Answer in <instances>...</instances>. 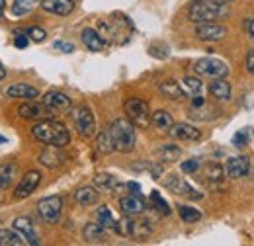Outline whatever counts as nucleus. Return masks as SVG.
I'll list each match as a JSON object with an SVG mask.
<instances>
[{
  "mask_svg": "<svg viewBox=\"0 0 254 246\" xmlns=\"http://www.w3.org/2000/svg\"><path fill=\"white\" fill-rule=\"evenodd\" d=\"M0 143H6V139H4V137H2V135H0Z\"/></svg>",
  "mask_w": 254,
  "mask_h": 246,
  "instance_id": "3c124183",
  "label": "nucleus"
},
{
  "mask_svg": "<svg viewBox=\"0 0 254 246\" xmlns=\"http://www.w3.org/2000/svg\"><path fill=\"white\" fill-rule=\"evenodd\" d=\"M209 92L213 94V98L227 102L231 100V84L225 78H213V82L209 84Z\"/></svg>",
  "mask_w": 254,
  "mask_h": 246,
  "instance_id": "bb28decb",
  "label": "nucleus"
},
{
  "mask_svg": "<svg viewBox=\"0 0 254 246\" xmlns=\"http://www.w3.org/2000/svg\"><path fill=\"white\" fill-rule=\"evenodd\" d=\"M98 197H100V193L96 191L94 187H90V185L78 187V189L74 191V199H76V203H80V205H84V207L94 205L96 201H98Z\"/></svg>",
  "mask_w": 254,
  "mask_h": 246,
  "instance_id": "a878e982",
  "label": "nucleus"
},
{
  "mask_svg": "<svg viewBox=\"0 0 254 246\" xmlns=\"http://www.w3.org/2000/svg\"><path fill=\"white\" fill-rule=\"evenodd\" d=\"M195 37L199 41H221L227 37V28L215 22H201L195 28Z\"/></svg>",
  "mask_w": 254,
  "mask_h": 246,
  "instance_id": "1a4fd4ad",
  "label": "nucleus"
},
{
  "mask_svg": "<svg viewBox=\"0 0 254 246\" xmlns=\"http://www.w3.org/2000/svg\"><path fill=\"white\" fill-rule=\"evenodd\" d=\"M229 16L227 0H193L188 10L190 22L201 24V22H215Z\"/></svg>",
  "mask_w": 254,
  "mask_h": 246,
  "instance_id": "f257e3e1",
  "label": "nucleus"
},
{
  "mask_svg": "<svg viewBox=\"0 0 254 246\" xmlns=\"http://www.w3.org/2000/svg\"><path fill=\"white\" fill-rule=\"evenodd\" d=\"M28 239L16 229H0V246H26Z\"/></svg>",
  "mask_w": 254,
  "mask_h": 246,
  "instance_id": "412c9836",
  "label": "nucleus"
},
{
  "mask_svg": "<svg viewBox=\"0 0 254 246\" xmlns=\"http://www.w3.org/2000/svg\"><path fill=\"white\" fill-rule=\"evenodd\" d=\"M82 237L86 243L98 245V243H104L108 239V233H106V227L102 223H88L82 231Z\"/></svg>",
  "mask_w": 254,
  "mask_h": 246,
  "instance_id": "6ab92c4d",
  "label": "nucleus"
},
{
  "mask_svg": "<svg viewBox=\"0 0 254 246\" xmlns=\"http://www.w3.org/2000/svg\"><path fill=\"white\" fill-rule=\"evenodd\" d=\"M32 135L45 143V145H57L64 147L70 141V133L61 122H53V120H41L32 127Z\"/></svg>",
  "mask_w": 254,
  "mask_h": 246,
  "instance_id": "f03ea898",
  "label": "nucleus"
},
{
  "mask_svg": "<svg viewBox=\"0 0 254 246\" xmlns=\"http://www.w3.org/2000/svg\"><path fill=\"white\" fill-rule=\"evenodd\" d=\"M110 135H112V141H114V149L118 153H131L135 149L137 135H135V127L131 122L116 120L110 127Z\"/></svg>",
  "mask_w": 254,
  "mask_h": 246,
  "instance_id": "7ed1b4c3",
  "label": "nucleus"
},
{
  "mask_svg": "<svg viewBox=\"0 0 254 246\" xmlns=\"http://www.w3.org/2000/svg\"><path fill=\"white\" fill-rule=\"evenodd\" d=\"M182 172H186V174H191V172H197L199 170V160H195V158H190V160H186V162H182Z\"/></svg>",
  "mask_w": 254,
  "mask_h": 246,
  "instance_id": "a19ab883",
  "label": "nucleus"
},
{
  "mask_svg": "<svg viewBox=\"0 0 254 246\" xmlns=\"http://www.w3.org/2000/svg\"><path fill=\"white\" fill-rule=\"evenodd\" d=\"M151 172H153V176H155V178H160V174H162V166H160V164L151 166Z\"/></svg>",
  "mask_w": 254,
  "mask_h": 246,
  "instance_id": "49530a36",
  "label": "nucleus"
},
{
  "mask_svg": "<svg viewBox=\"0 0 254 246\" xmlns=\"http://www.w3.org/2000/svg\"><path fill=\"white\" fill-rule=\"evenodd\" d=\"M168 133L172 139H178V141H197L201 137V133L190 123H174L168 129Z\"/></svg>",
  "mask_w": 254,
  "mask_h": 246,
  "instance_id": "4468645a",
  "label": "nucleus"
},
{
  "mask_svg": "<svg viewBox=\"0 0 254 246\" xmlns=\"http://www.w3.org/2000/svg\"><path fill=\"white\" fill-rule=\"evenodd\" d=\"M18 178V166L14 162L0 164V189H8Z\"/></svg>",
  "mask_w": 254,
  "mask_h": 246,
  "instance_id": "5701e85b",
  "label": "nucleus"
},
{
  "mask_svg": "<svg viewBox=\"0 0 254 246\" xmlns=\"http://www.w3.org/2000/svg\"><path fill=\"white\" fill-rule=\"evenodd\" d=\"M94 184L100 187V189H106V191H114V189H118V185H120V182H118V178H114L112 174H98L94 178Z\"/></svg>",
  "mask_w": 254,
  "mask_h": 246,
  "instance_id": "473e14b6",
  "label": "nucleus"
},
{
  "mask_svg": "<svg viewBox=\"0 0 254 246\" xmlns=\"http://www.w3.org/2000/svg\"><path fill=\"white\" fill-rule=\"evenodd\" d=\"M37 6H41V0H14L12 2V14L14 16H28Z\"/></svg>",
  "mask_w": 254,
  "mask_h": 246,
  "instance_id": "cd10ccee",
  "label": "nucleus"
},
{
  "mask_svg": "<svg viewBox=\"0 0 254 246\" xmlns=\"http://www.w3.org/2000/svg\"><path fill=\"white\" fill-rule=\"evenodd\" d=\"M114 231H116L118 235H122V237H131V235H133V217L126 215L124 219H120Z\"/></svg>",
  "mask_w": 254,
  "mask_h": 246,
  "instance_id": "c9c22d12",
  "label": "nucleus"
},
{
  "mask_svg": "<svg viewBox=\"0 0 254 246\" xmlns=\"http://www.w3.org/2000/svg\"><path fill=\"white\" fill-rule=\"evenodd\" d=\"M64 160H66V154L63 147H57V145H47L39 154V162L47 168H59L61 164H64Z\"/></svg>",
  "mask_w": 254,
  "mask_h": 246,
  "instance_id": "f8f14e48",
  "label": "nucleus"
},
{
  "mask_svg": "<svg viewBox=\"0 0 254 246\" xmlns=\"http://www.w3.org/2000/svg\"><path fill=\"white\" fill-rule=\"evenodd\" d=\"M53 47H55L57 51H63V53H72V51H74V45H72L70 41H55Z\"/></svg>",
  "mask_w": 254,
  "mask_h": 246,
  "instance_id": "79ce46f5",
  "label": "nucleus"
},
{
  "mask_svg": "<svg viewBox=\"0 0 254 246\" xmlns=\"http://www.w3.org/2000/svg\"><path fill=\"white\" fill-rule=\"evenodd\" d=\"M180 86H182L184 94L190 96L191 100H193V98H203V82H201L199 78H195V76H186V78H182Z\"/></svg>",
  "mask_w": 254,
  "mask_h": 246,
  "instance_id": "393cba45",
  "label": "nucleus"
},
{
  "mask_svg": "<svg viewBox=\"0 0 254 246\" xmlns=\"http://www.w3.org/2000/svg\"><path fill=\"white\" fill-rule=\"evenodd\" d=\"M247 70L254 76V49L247 53Z\"/></svg>",
  "mask_w": 254,
  "mask_h": 246,
  "instance_id": "c03bdc74",
  "label": "nucleus"
},
{
  "mask_svg": "<svg viewBox=\"0 0 254 246\" xmlns=\"http://www.w3.org/2000/svg\"><path fill=\"white\" fill-rule=\"evenodd\" d=\"M96 217H98V223H102L106 229H116V225H118V221L114 219L112 211H110L106 205L98 207V211H96Z\"/></svg>",
  "mask_w": 254,
  "mask_h": 246,
  "instance_id": "72a5a7b5",
  "label": "nucleus"
},
{
  "mask_svg": "<svg viewBox=\"0 0 254 246\" xmlns=\"http://www.w3.org/2000/svg\"><path fill=\"white\" fill-rule=\"evenodd\" d=\"M203 174H205V178H207V180H221L223 178V166L221 164H217V162H209V164H205Z\"/></svg>",
  "mask_w": 254,
  "mask_h": 246,
  "instance_id": "4c0bfd02",
  "label": "nucleus"
},
{
  "mask_svg": "<svg viewBox=\"0 0 254 246\" xmlns=\"http://www.w3.org/2000/svg\"><path fill=\"white\" fill-rule=\"evenodd\" d=\"M18 116L24 118V120H37V122H41V120H53L55 112H51L43 102L41 104H37V102H26V104H22L18 108Z\"/></svg>",
  "mask_w": 254,
  "mask_h": 246,
  "instance_id": "6e6552de",
  "label": "nucleus"
},
{
  "mask_svg": "<svg viewBox=\"0 0 254 246\" xmlns=\"http://www.w3.org/2000/svg\"><path fill=\"white\" fill-rule=\"evenodd\" d=\"M6 76V70H4V66H2V62H0V80Z\"/></svg>",
  "mask_w": 254,
  "mask_h": 246,
  "instance_id": "8fccbe9b",
  "label": "nucleus"
},
{
  "mask_svg": "<svg viewBox=\"0 0 254 246\" xmlns=\"http://www.w3.org/2000/svg\"><path fill=\"white\" fill-rule=\"evenodd\" d=\"M51 112H66V110H70V106H72V102H70V98L63 92H57V90H53V92H47L43 96V100H41Z\"/></svg>",
  "mask_w": 254,
  "mask_h": 246,
  "instance_id": "ddd939ff",
  "label": "nucleus"
},
{
  "mask_svg": "<svg viewBox=\"0 0 254 246\" xmlns=\"http://www.w3.org/2000/svg\"><path fill=\"white\" fill-rule=\"evenodd\" d=\"M178 215L184 223H197L201 219V213L197 209H193L190 205H180L178 207Z\"/></svg>",
  "mask_w": 254,
  "mask_h": 246,
  "instance_id": "f704fd0d",
  "label": "nucleus"
},
{
  "mask_svg": "<svg viewBox=\"0 0 254 246\" xmlns=\"http://www.w3.org/2000/svg\"><path fill=\"white\" fill-rule=\"evenodd\" d=\"M151 122H153V125H155L157 129H160V131H168V129L174 125L172 116H170L168 112H164V110L155 112V114H153V118H151Z\"/></svg>",
  "mask_w": 254,
  "mask_h": 246,
  "instance_id": "2f4dec72",
  "label": "nucleus"
},
{
  "mask_svg": "<svg viewBox=\"0 0 254 246\" xmlns=\"http://www.w3.org/2000/svg\"><path fill=\"white\" fill-rule=\"evenodd\" d=\"M4 8H6V0H0V18L4 14Z\"/></svg>",
  "mask_w": 254,
  "mask_h": 246,
  "instance_id": "09e8293b",
  "label": "nucleus"
},
{
  "mask_svg": "<svg viewBox=\"0 0 254 246\" xmlns=\"http://www.w3.org/2000/svg\"><path fill=\"white\" fill-rule=\"evenodd\" d=\"M28 43H30V39H28L26 35H18V37L14 39V45H16L18 49H26V47H28Z\"/></svg>",
  "mask_w": 254,
  "mask_h": 246,
  "instance_id": "37998d69",
  "label": "nucleus"
},
{
  "mask_svg": "<svg viewBox=\"0 0 254 246\" xmlns=\"http://www.w3.org/2000/svg\"><path fill=\"white\" fill-rule=\"evenodd\" d=\"M157 154H159L160 162H176L182 156V149L170 143V145H162L157 151Z\"/></svg>",
  "mask_w": 254,
  "mask_h": 246,
  "instance_id": "7c9ffc66",
  "label": "nucleus"
},
{
  "mask_svg": "<svg viewBox=\"0 0 254 246\" xmlns=\"http://www.w3.org/2000/svg\"><path fill=\"white\" fill-rule=\"evenodd\" d=\"M39 182H41V174H39L37 170L26 172L24 178L20 180V184L16 185V189H14V197H16V199H24V197L32 195L33 191L37 189Z\"/></svg>",
  "mask_w": 254,
  "mask_h": 246,
  "instance_id": "9b49d317",
  "label": "nucleus"
},
{
  "mask_svg": "<svg viewBox=\"0 0 254 246\" xmlns=\"http://www.w3.org/2000/svg\"><path fill=\"white\" fill-rule=\"evenodd\" d=\"M151 233H153V227L147 219H133V235H131L133 239L145 241L151 237Z\"/></svg>",
  "mask_w": 254,
  "mask_h": 246,
  "instance_id": "c85d7f7f",
  "label": "nucleus"
},
{
  "mask_svg": "<svg viewBox=\"0 0 254 246\" xmlns=\"http://www.w3.org/2000/svg\"><path fill=\"white\" fill-rule=\"evenodd\" d=\"M249 158L247 156H235V158H229L227 164H225V174L229 178H243L247 172H249Z\"/></svg>",
  "mask_w": 254,
  "mask_h": 246,
  "instance_id": "dca6fc26",
  "label": "nucleus"
},
{
  "mask_svg": "<svg viewBox=\"0 0 254 246\" xmlns=\"http://www.w3.org/2000/svg\"><path fill=\"white\" fill-rule=\"evenodd\" d=\"M41 8L55 16H68L74 10L72 0H41Z\"/></svg>",
  "mask_w": 254,
  "mask_h": 246,
  "instance_id": "a211bd4d",
  "label": "nucleus"
},
{
  "mask_svg": "<svg viewBox=\"0 0 254 246\" xmlns=\"http://www.w3.org/2000/svg\"><path fill=\"white\" fill-rule=\"evenodd\" d=\"M6 94L10 96V98H22V100H32V98H37L39 92H37V88H33L30 84H24V82H16V84H12Z\"/></svg>",
  "mask_w": 254,
  "mask_h": 246,
  "instance_id": "b1692460",
  "label": "nucleus"
},
{
  "mask_svg": "<svg viewBox=\"0 0 254 246\" xmlns=\"http://www.w3.org/2000/svg\"><path fill=\"white\" fill-rule=\"evenodd\" d=\"M127 187H129V189H131L133 193H137V195H139V191H141L139 184H135V182H129V184H127Z\"/></svg>",
  "mask_w": 254,
  "mask_h": 246,
  "instance_id": "de8ad7c7",
  "label": "nucleus"
},
{
  "mask_svg": "<svg viewBox=\"0 0 254 246\" xmlns=\"http://www.w3.org/2000/svg\"><path fill=\"white\" fill-rule=\"evenodd\" d=\"M245 30H247L249 37L253 39V43H254V20H247V22H245Z\"/></svg>",
  "mask_w": 254,
  "mask_h": 246,
  "instance_id": "a18cd8bd",
  "label": "nucleus"
},
{
  "mask_svg": "<svg viewBox=\"0 0 254 246\" xmlns=\"http://www.w3.org/2000/svg\"><path fill=\"white\" fill-rule=\"evenodd\" d=\"M164 185H166V189H170L176 195H182V197H188V199H201V193L197 189H193L186 180H182L174 174L164 180Z\"/></svg>",
  "mask_w": 254,
  "mask_h": 246,
  "instance_id": "9d476101",
  "label": "nucleus"
},
{
  "mask_svg": "<svg viewBox=\"0 0 254 246\" xmlns=\"http://www.w3.org/2000/svg\"><path fill=\"white\" fill-rule=\"evenodd\" d=\"M151 203L157 207L159 213H162V215H170V207H168L166 199L160 195L159 191H151Z\"/></svg>",
  "mask_w": 254,
  "mask_h": 246,
  "instance_id": "e433bc0d",
  "label": "nucleus"
},
{
  "mask_svg": "<svg viewBox=\"0 0 254 246\" xmlns=\"http://www.w3.org/2000/svg\"><path fill=\"white\" fill-rule=\"evenodd\" d=\"M12 225H14L16 231H20V233L28 239V243H30L32 246L39 245V237H37V233H35V227H33V223L30 217H16Z\"/></svg>",
  "mask_w": 254,
  "mask_h": 246,
  "instance_id": "f3484780",
  "label": "nucleus"
},
{
  "mask_svg": "<svg viewBox=\"0 0 254 246\" xmlns=\"http://www.w3.org/2000/svg\"><path fill=\"white\" fill-rule=\"evenodd\" d=\"M193 70L201 76H209V78H225L229 74V66L227 62L215 57H203L199 61L193 62Z\"/></svg>",
  "mask_w": 254,
  "mask_h": 246,
  "instance_id": "39448f33",
  "label": "nucleus"
},
{
  "mask_svg": "<svg viewBox=\"0 0 254 246\" xmlns=\"http://www.w3.org/2000/svg\"><path fill=\"white\" fill-rule=\"evenodd\" d=\"M80 37H82V43H84L90 51H102V49L106 47V39H104V37L100 35V31L94 30V28L82 30Z\"/></svg>",
  "mask_w": 254,
  "mask_h": 246,
  "instance_id": "aec40b11",
  "label": "nucleus"
},
{
  "mask_svg": "<svg viewBox=\"0 0 254 246\" xmlns=\"http://www.w3.org/2000/svg\"><path fill=\"white\" fill-rule=\"evenodd\" d=\"M61 209H63V199H61L59 195L43 197V199H39V203H37L39 217H41L45 223H49V225H53V223H57V221H59V217H61Z\"/></svg>",
  "mask_w": 254,
  "mask_h": 246,
  "instance_id": "0eeeda50",
  "label": "nucleus"
},
{
  "mask_svg": "<svg viewBox=\"0 0 254 246\" xmlns=\"http://www.w3.org/2000/svg\"><path fill=\"white\" fill-rule=\"evenodd\" d=\"M124 110H126L129 122L133 123L135 127H141L143 129V127H149V123H153L151 122L153 116L149 112V106L141 98H129V100H126Z\"/></svg>",
  "mask_w": 254,
  "mask_h": 246,
  "instance_id": "20e7f679",
  "label": "nucleus"
},
{
  "mask_svg": "<svg viewBox=\"0 0 254 246\" xmlns=\"http://www.w3.org/2000/svg\"><path fill=\"white\" fill-rule=\"evenodd\" d=\"M120 209H122L124 215H141L145 211V201L141 199V195L133 193V195H127V197L120 199Z\"/></svg>",
  "mask_w": 254,
  "mask_h": 246,
  "instance_id": "2eb2a0df",
  "label": "nucleus"
},
{
  "mask_svg": "<svg viewBox=\"0 0 254 246\" xmlns=\"http://www.w3.org/2000/svg\"><path fill=\"white\" fill-rule=\"evenodd\" d=\"M227 2H229V0H227Z\"/></svg>",
  "mask_w": 254,
  "mask_h": 246,
  "instance_id": "603ef678",
  "label": "nucleus"
},
{
  "mask_svg": "<svg viewBox=\"0 0 254 246\" xmlns=\"http://www.w3.org/2000/svg\"><path fill=\"white\" fill-rule=\"evenodd\" d=\"M159 90L166 100H172V102H180V100H184V96H186L184 90H182V86H180V82H174V80L160 82Z\"/></svg>",
  "mask_w": 254,
  "mask_h": 246,
  "instance_id": "4be33fe9",
  "label": "nucleus"
},
{
  "mask_svg": "<svg viewBox=\"0 0 254 246\" xmlns=\"http://www.w3.org/2000/svg\"><path fill=\"white\" fill-rule=\"evenodd\" d=\"M28 37L32 41H35V43H41V41H45L47 33H45V30H41V28H30L28 30Z\"/></svg>",
  "mask_w": 254,
  "mask_h": 246,
  "instance_id": "ea45409f",
  "label": "nucleus"
},
{
  "mask_svg": "<svg viewBox=\"0 0 254 246\" xmlns=\"http://www.w3.org/2000/svg\"><path fill=\"white\" fill-rule=\"evenodd\" d=\"M249 141H251V129H241V131L233 137V145H235L237 149H243Z\"/></svg>",
  "mask_w": 254,
  "mask_h": 246,
  "instance_id": "58836bf2",
  "label": "nucleus"
},
{
  "mask_svg": "<svg viewBox=\"0 0 254 246\" xmlns=\"http://www.w3.org/2000/svg\"><path fill=\"white\" fill-rule=\"evenodd\" d=\"M72 118H74V125H76V131L80 133V137H84V139L94 137L96 118L88 106H78V108L72 112Z\"/></svg>",
  "mask_w": 254,
  "mask_h": 246,
  "instance_id": "423d86ee",
  "label": "nucleus"
},
{
  "mask_svg": "<svg viewBox=\"0 0 254 246\" xmlns=\"http://www.w3.org/2000/svg\"><path fill=\"white\" fill-rule=\"evenodd\" d=\"M96 151L102 154H110L114 153V141H112V135H110V129L106 131H100L98 137H96Z\"/></svg>",
  "mask_w": 254,
  "mask_h": 246,
  "instance_id": "c756f323",
  "label": "nucleus"
}]
</instances>
